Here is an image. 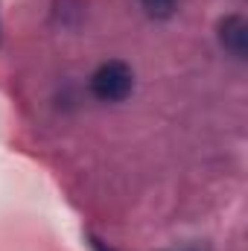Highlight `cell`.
<instances>
[{"instance_id":"cell-1","label":"cell","mask_w":248,"mask_h":251,"mask_svg":"<svg viewBox=\"0 0 248 251\" xmlns=\"http://www.w3.org/2000/svg\"><path fill=\"white\" fill-rule=\"evenodd\" d=\"M134 91V70L120 59L102 62L91 73V94L99 102H123Z\"/></svg>"},{"instance_id":"cell-2","label":"cell","mask_w":248,"mask_h":251,"mask_svg":"<svg viewBox=\"0 0 248 251\" xmlns=\"http://www.w3.org/2000/svg\"><path fill=\"white\" fill-rule=\"evenodd\" d=\"M219 44L234 56V59H246L248 53V24L243 15H228L219 21Z\"/></svg>"},{"instance_id":"cell-3","label":"cell","mask_w":248,"mask_h":251,"mask_svg":"<svg viewBox=\"0 0 248 251\" xmlns=\"http://www.w3.org/2000/svg\"><path fill=\"white\" fill-rule=\"evenodd\" d=\"M140 6H143V12H146L149 18L167 21V18H173V15L178 12L181 0H140Z\"/></svg>"},{"instance_id":"cell-4","label":"cell","mask_w":248,"mask_h":251,"mask_svg":"<svg viewBox=\"0 0 248 251\" xmlns=\"http://www.w3.org/2000/svg\"><path fill=\"white\" fill-rule=\"evenodd\" d=\"M94 251H111V249H105V246H99V243H94Z\"/></svg>"}]
</instances>
